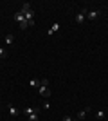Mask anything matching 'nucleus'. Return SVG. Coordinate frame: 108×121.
Masks as SVG:
<instances>
[{"label": "nucleus", "instance_id": "f257e3e1", "mask_svg": "<svg viewBox=\"0 0 108 121\" xmlns=\"http://www.w3.org/2000/svg\"><path fill=\"white\" fill-rule=\"evenodd\" d=\"M85 20H87V9L77 11V13H76V18H74V22H76V24H83Z\"/></svg>", "mask_w": 108, "mask_h": 121}, {"label": "nucleus", "instance_id": "f03ea898", "mask_svg": "<svg viewBox=\"0 0 108 121\" xmlns=\"http://www.w3.org/2000/svg\"><path fill=\"white\" fill-rule=\"evenodd\" d=\"M24 114H25V116H31V114H40V108H38V107H25V108H24Z\"/></svg>", "mask_w": 108, "mask_h": 121}, {"label": "nucleus", "instance_id": "7ed1b4c3", "mask_svg": "<svg viewBox=\"0 0 108 121\" xmlns=\"http://www.w3.org/2000/svg\"><path fill=\"white\" fill-rule=\"evenodd\" d=\"M38 92H40V96H43V98H49V96H51V94H52L49 87H41V85L38 87Z\"/></svg>", "mask_w": 108, "mask_h": 121}, {"label": "nucleus", "instance_id": "20e7f679", "mask_svg": "<svg viewBox=\"0 0 108 121\" xmlns=\"http://www.w3.org/2000/svg\"><path fill=\"white\" fill-rule=\"evenodd\" d=\"M60 29H61V24H60V22H54V25H52L51 29L47 31V35H49V36H52V35H54V33H58V31H60Z\"/></svg>", "mask_w": 108, "mask_h": 121}, {"label": "nucleus", "instance_id": "39448f33", "mask_svg": "<svg viewBox=\"0 0 108 121\" xmlns=\"http://www.w3.org/2000/svg\"><path fill=\"white\" fill-rule=\"evenodd\" d=\"M13 20L18 22V24H22V22H25V16H24V13H22V11H16L15 15H13Z\"/></svg>", "mask_w": 108, "mask_h": 121}, {"label": "nucleus", "instance_id": "423d86ee", "mask_svg": "<svg viewBox=\"0 0 108 121\" xmlns=\"http://www.w3.org/2000/svg\"><path fill=\"white\" fill-rule=\"evenodd\" d=\"M99 15H101V11H96V9L87 11V20H94V18H97Z\"/></svg>", "mask_w": 108, "mask_h": 121}, {"label": "nucleus", "instance_id": "0eeeda50", "mask_svg": "<svg viewBox=\"0 0 108 121\" xmlns=\"http://www.w3.org/2000/svg\"><path fill=\"white\" fill-rule=\"evenodd\" d=\"M7 110H9V114L13 117H16V116H20V110H18V108H16L15 105H9V108H7Z\"/></svg>", "mask_w": 108, "mask_h": 121}, {"label": "nucleus", "instance_id": "6e6552de", "mask_svg": "<svg viewBox=\"0 0 108 121\" xmlns=\"http://www.w3.org/2000/svg\"><path fill=\"white\" fill-rule=\"evenodd\" d=\"M29 87H31V89H38V87H40V80H38V78H31V80H29Z\"/></svg>", "mask_w": 108, "mask_h": 121}, {"label": "nucleus", "instance_id": "1a4fd4ad", "mask_svg": "<svg viewBox=\"0 0 108 121\" xmlns=\"http://www.w3.org/2000/svg\"><path fill=\"white\" fill-rule=\"evenodd\" d=\"M88 110H90L88 107H87V108H85V110H79V112H77V119H79V121H83V119H85V117H87Z\"/></svg>", "mask_w": 108, "mask_h": 121}, {"label": "nucleus", "instance_id": "9d476101", "mask_svg": "<svg viewBox=\"0 0 108 121\" xmlns=\"http://www.w3.org/2000/svg\"><path fill=\"white\" fill-rule=\"evenodd\" d=\"M32 9V7H31V2H24V4H22V13H24V15H25V13H27V11H31Z\"/></svg>", "mask_w": 108, "mask_h": 121}, {"label": "nucleus", "instance_id": "9b49d317", "mask_svg": "<svg viewBox=\"0 0 108 121\" xmlns=\"http://www.w3.org/2000/svg\"><path fill=\"white\" fill-rule=\"evenodd\" d=\"M13 42H15V36H13V35H7V36H5V43H7V45H11Z\"/></svg>", "mask_w": 108, "mask_h": 121}, {"label": "nucleus", "instance_id": "f8f14e48", "mask_svg": "<svg viewBox=\"0 0 108 121\" xmlns=\"http://www.w3.org/2000/svg\"><path fill=\"white\" fill-rule=\"evenodd\" d=\"M104 116H106L104 110H97V112H96V117H97V119H104Z\"/></svg>", "mask_w": 108, "mask_h": 121}, {"label": "nucleus", "instance_id": "ddd939ff", "mask_svg": "<svg viewBox=\"0 0 108 121\" xmlns=\"http://www.w3.org/2000/svg\"><path fill=\"white\" fill-rule=\"evenodd\" d=\"M40 85L41 87H49V78H41V80H40Z\"/></svg>", "mask_w": 108, "mask_h": 121}, {"label": "nucleus", "instance_id": "4468645a", "mask_svg": "<svg viewBox=\"0 0 108 121\" xmlns=\"http://www.w3.org/2000/svg\"><path fill=\"white\" fill-rule=\"evenodd\" d=\"M38 116H40V114H31V116H27V119L29 121H38Z\"/></svg>", "mask_w": 108, "mask_h": 121}, {"label": "nucleus", "instance_id": "2eb2a0df", "mask_svg": "<svg viewBox=\"0 0 108 121\" xmlns=\"http://www.w3.org/2000/svg\"><path fill=\"white\" fill-rule=\"evenodd\" d=\"M27 27H29V24H27V20H25V22H22V24H20V29H22V31H25Z\"/></svg>", "mask_w": 108, "mask_h": 121}, {"label": "nucleus", "instance_id": "dca6fc26", "mask_svg": "<svg viewBox=\"0 0 108 121\" xmlns=\"http://www.w3.org/2000/svg\"><path fill=\"white\" fill-rule=\"evenodd\" d=\"M41 108H43V110H49V108H51V103H49V101H45V103L41 105Z\"/></svg>", "mask_w": 108, "mask_h": 121}, {"label": "nucleus", "instance_id": "f3484780", "mask_svg": "<svg viewBox=\"0 0 108 121\" xmlns=\"http://www.w3.org/2000/svg\"><path fill=\"white\" fill-rule=\"evenodd\" d=\"M5 56H7V52H5V49H2V47H0V58H5Z\"/></svg>", "mask_w": 108, "mask_h": 121}, {"label": "nucleus", "instance_id": "a211bd4d", "mask_svg": "<svg viewBox=\"0 0 108 121\" xmlns=\"http://www.w3.org/2000/svg\"><path fill=\"white\" fill-rule=\"evenodd\" d=\"M63 121H74V117H70V116H63Z\"/></svg>", "mask_w": 108, "mask_h": 121}, {"label": "nucleus", "instance_id": "6ab92c4d", "mask_svg": "<svg viewBox=\"0 0 108 121\" xmlns=\"http://www.w3.org/2000/svg\"><path fill=\"white\" fill-rule=\"evenodd\" d=\"M0 103H2V101H0Z\"/></svg>", "mask_w": 108, "mask_h": 121}]
</instances>
